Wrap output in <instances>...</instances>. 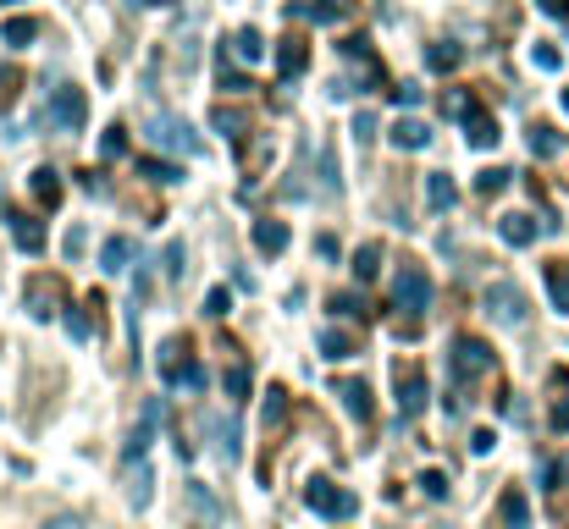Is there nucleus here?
I'll use <instances>...</instances> for the list:
<instances>
[{
	"label": "nucleus",
	"instance_id": "obj_44",
	"mask_svg": "<svg viewBox=\"0 0 569 529\" xmlns=\"http://www.w3.org/2000/svg\"><path fill=\"white\" fill-rule=\"evenodd\" d=\"M387 95H392V106H415V100H421V88H415V83H392Z\"/></svg>",
	"mask_w": 569,
	"mask_h": 529
},
{
	"label": "nucleus",
	"instance_id": "obj_50",
	"mask_svg": "<svg viewBox=\"0 0 569 529\" xmlns=\"http://www.w3.org/2000/svg\"><path fill=\"white\" fill-rule=\"evenodd\" d=\"M84 243H89V232H84V226H72V232H66V254H72V259L84 254Z\"/></svg>",
	"mask_w": 569,
	"mask_h": 529
},
{
	"label": "nucleus",
	"instance_id": "obj_4",
	"mask_svg": "<svg viewBox=\"0 0 569 529\" xmlns=\"http://www.w3.org/2000/svg\"><path fill=\"white\" fill-rule=\"evenodd\" d=\"M144 138L155 144V149H172V155H199L205 144L194 138V127L183 122V116H172V111H155L149 122H144Z\"/></svg>",
	"mask_w": 569,
	"mask_h": 529
},
{
	"label": "nucleus",
	"instance_id": "obj_22",
	"mask_svg": "<svg viewBox=\"0 0 569 529\" xmlns=\"http://www.w3.org/2000/svg\"><path fill=\"white\" fill-rule=\"evenodd\" d=\"M299 17H310V23H349V0H299V7H293Z\"/></svg>",
	"mask_w": 569,
	"mask_h": 529
},
{
	"label": "nucleus",
	"instance_id": "obj_28",
	"mask_svg": "<svg viewBox=\"0 0 569 529\" xmlns=\"http://www.w3.org/2000/svg\"><path fill=\"white\" fill-rule=\"evenodd\" d=\"M232 56L238 61H266V39H261V28H238V39H232Z\"/></svg>",
	"mask_w": 569,
	"mask_h": 529
},
{
	"label": "nucleus",
	"instance_id": "obj_5",
	"mask_svg": "<svg viewBox=\"0 0 569 529\" xmlns=\"http://www.w3.org/2000/svg\"><path fill=\"white\" fill-rule=\"evenodd\" d=\"M486 315H493L498 325H509V331H520L531 320V304H525V293L514 282H493L486 287Z\"/></svg>",
	"mask_w": 569,
	"mask_h": 529
},
{
	"label": "nucleus",
	"instance_id": "obj_47",
	"mask_svg": "<svg viewBox=\"0 0 569 529\" xmlns=\"http://www.w3.org/2000/svg\"><path fill=\"white\" fill-rule=\"evenodd\" d=\"M45 529H89L77 513H56V518H45Z\"/></svg>",
	"mask_w": 569,
	"mask_h": 529
},
{
	"label": "nucleus",
	"instance_id": "obj_45",
	"mask_svg": "<svg viewBox=\"0 0 569 529\" xmlns=\"http://www.w3.org/2000/svg\"><path fill=\"white\" fill-rule=\"evenodd\" d=\"M493 447H498V435H493V430H475V435H470V453H475V458H486Z\"/></svg>",
	"mask_w": 569,
	"mask_h": 529
},
{
	"label": "nucleus",
	"instance_id": "obj_18",
	"mask_svg": "<svg viewBox=\"0 0 569 529\" xmlns=\"http://www.w3.org/2000/svg\"><path fill=\"white\" fill-rule=\"evenodd\" d=\"M542 282H547V298L558 315H569V259H547L542 264Z\"/></svg>",
	"mask_w": 569,
	"mask_h": 529
},
{
	"label": "nucleus",
	"instance_id": "obj_3",
	"mask_svg": "<svg viewBox=\"0 0 569 529\" xmlns=\"http://www.w3.org/2000/svg\"><path fill=\"white\" fill-rule=\"evenodd\" d=\"M448 365H453V381H459V386H475V381H486V376L498 370L493 347H486L481 336H453V353H448Z\"/></svg>",
	"mask_w": 569,
	"mask_h": 529
},
{
	"label": "nucleus",
	"instance_id": "obj_34",
	"mask_svg": "<svg viewBox=\"0 0 569 529\" xmlns=\"http://www.w3.org/2000/svg\"><path fill=\"white\" fill-rule=\"evenodd\" d=\"M504 524H509V529H525V524H531V507H525L520 491H504Z\"/></svg>",
	"mask_w": 569,
	"mask_h": 529
},
{
	"label": "nucleus",
	"instance_id": "obj_14",
	"mask_svg": "<svg viewBox=\"0 0 569 529\" xmlns=\"http://www.w3.org/2000/svg\"><path fill=\"white\" fill-rule=\"evenodd\" d=\"M210 127H216L221 138L243 144V138L255 133V116H250V111H238V106H216V111H210Z\"/></svg>",
	"mask_w": 569,
	"mask_h": 529
},
{
	"label": "nucleus",
	"instance_id": "obj_13",
	"mask_svg": "<svg viewBox=\"0 0 569 529\" xmlns=\"http://www.w3.org/2000/svg\"><path fill=\"white\" fill-rule=\"evenodd\" d=\"M227 353H232V365L221 370V386H227V403L238 408V403H250V381H255V376H250V359H243L238 347H227Z\"/></svg>",
	"mask_w": 569,
	"mask_h": 529
},
{
	"label": "nucleus",
	"instance_id": "obj_30",
	"mask_svg": "<svg viewBox=\"0 0 569 529\" xmlns=\"http://www.w3.org/2000/svg\"><path fill=\"white\" fill-rule=\"evenodd\" d=\"M133 171H138V176H149V183H178V176H183L172 160H155V155H138V160H133Z\"/></svg>",
	"mask_w": 569,
	"mask_h": 529
},
{
	"label": "nucleus",
	"instance_id": "obj_8",
	"mask_svg": "<svg viewBox=\"0 0 569 529\" xmlns=\"http://www.w3.org/2000/svg\"><path fill=\"white\" fill-rule=\"evenodd\" d=\"M61 298H66L61 276H34V282H28V315H34V320H56V315H61Z\"/></svg>",
	"mask_w": 569,
	"mask_h": 529
},
{
	"label": "nucleus",
	"instance_id": "obj_40",
	"mask_svg": "<svg viewBox=\"0 0 569 529\" xmlns=\"http://www.w3.org/2000/svg\"><path fill=\"white\" fill-rule=\"evenodd\" d=\"M183 259H189V254H183V243H167V264H160V271H167V276L178 282V276L189 271V264H183Z\"/></svg>",
	"mask_w": 569,
	"mask_h": 529
},
{
	"label": "nucleus",
	"instance_id": "obj_39",
	"mask_svg": "<svg viewBox=\"0 0 569 529\" xmlns=\"http://www.w3.org/2000/svg\"><path fill=\"white\" fill-rule=\"evenodd\" d=\"M421 491H426L432 502H443V496H448V475H443V469H426V475H421Z\"/></svg>",
	"mask_w": 569,
	"mask_h": 529
},
{
	"label": "nucleus",
	"instance_id": "obj_38",
	"mask_svg": "<svg viewBox=\"0 0 569 529\" xmlns=\"http://www.w3.org/2000/svg\"><path fill=\"white\" fill-rule=\"evenodd\" d=\"M531 61H536L542 72H558V66H564V50H553V45H531Z\"/></svg>",
	"mask_w": 569,
	"mask_h": 529
},
{
	"label": "nucleus",
	"instance_id": "obj_29",
	"mask_svg": "<svg viewBox=\"0 0 569 529\" xmlns=\"http://www.w3.org/2000/svg\"><path fill=\"white\" fill-rule=\"evenodd\" d=\"M261 425H266V435H277V430L288 425V392H282V386L266 392V414H261Z\"/></svg>",
	"mask_w": 569,
	"mask_h": 529
},
{
	"label": "nucleus",
	"instance_id": "obj_42",
	"mask_svg": "<svg viewBox=\"0 0 569 529\" xmlns=\"http://www.w3.org/2000/svg\"><path fill=\"white\" fill-rule=\"evenodd\" d=\"M327 304H332V315H365V298H354V293H332Z\"/></svg>",
	"mask_w": 569,
	"mask_h": 529
},
{
	"label": "nucleus",
	"instance_id": "obj_55",
	"mask_svg": "<svg viewBox=\"0 0 569 529\" xmlns=\"http://www.w3.org/2000/svg\"><path fill=\"white\" fill-rule=\"evenodd\" d=\"M0 7H7V0H0Z\"/></svg>",
	"mask_w": 569,
	"mask_h": 529
},
{
	"label": "nucleus",
	"instance_id": "obj_2",
	"mask_svg": "<svg viewBox=\"0 0 569 529\" xmlns=\"http://www.w3.org/2000/svg\"><path fill=\"white\" fill-rule=\"evenodd\" d=\"M392 304L410 315V320H421V315L432 309V276H426L421 259H403V264H398V276H392Z\"/></svg>",
	"mask_w": 569,
	"mask_h": 529
},
{
	"label": "nucleus",
	"instance_id": "obj_12",
	"mask_svg": "<svg viewBox=\"0 0 569 529\" xmlns=\"http://www.w3.org/2000/svg\"><path fill=\"white\" fill-rule=\"evenodd\" d=\"M7 232H12V243H17L23 254H39V248H45V226H39V216H28V210H7Z\"/></svg>",
	"mask_w": 569,
	"mask_h": 529
},
{
	"label": "nucleus",
	"instance_id": "obj_33",
	"mask_svg": "<svg viewBox=\"0 0 569 529\" xmlns=\"http://www.w3.org/2000/svg\"><path fill=\"white\" fill-rule=\"evenodd\" d=\"M376 271H382V243H365V248L354 254V276H360V282H376Z\"/></svg>",
	"mask_w": 569,
	"mask_h": 529
},
{
	"label": "nucleus",
	"instance_id": "obj_19",
	"mask_svg": "<svg viewBox=\"0 0 569 529\" xmlns=\"http://www.w3.org/2000/svg\"><path fill=\"white\" fill-rule=\"evenodd\" d=\"M133 254H138V248H133V237H122V232H117V237H106V248H100V271H106V276H122L128 264H133Z\"/></svg>",
	"mask_w": 569,
	"mask_h": 529
},
{
	"label": "nucleus",
	"instance_id": "obj_26",
	"mask_svg": "<svg viewBox=\"0 0 569 529\" xmlns=\"http://www.w3.org/2000/svg\"><path fill=\"white\" fill-rule=\"evenodd\" d=\"M320 353H327V359H354V353H360V336L354 331H320Z\"/></svg>",
	"mask_w": 569,
	"mask_h": 529
},
{
	"label": "nucleus",
	"instance_id": "obj_27",
	"mask_svg": "<svg viewBox=\"0 0 569 529\" xmlns=\"http://www.w3.org/2000/svg\"><path fill=\"white\" fill-rule=\"evenodd\" d=\"M0 39H7L12 50L34 45V39H39V17H7V28H0Z\"/></svg>",
	"mask_w": 569,
	"mask_h": 529
},
{
	"label": "nucleus",
	"instance_id": "obj_11",
	"mask_svg": "<svg viewBox=\"0 0 569 529\" xmlns=\"http://www.w3.org/2000/svg\"><path fill=\"white\" fill-rule=\"evenodd\" d=\"M387 144H392V149H410V155H415V149H432V127H426L421 116H398V122L387 127Z\"/></svg>",
	"mask_w": 569,
	"mask_h": 529
},
{
	"label": "nucleus",
	"instance_id": "obj_49",
	"mask_svg": "<svg viewBox=\"0 0 569 529\" xmlns=\"http://www.w3.org/2000/svg\"><path fill=\"white\" fill-rule=\"evenodd\" d=\"M178 386H189V392H199V386H205V365L194 359V365L183 370V381H178Z\"/></svg>",
	"mask_w": 569,
	"mask_h": 529
},
{
	"label": "nucleus",
	"instance_id": "obj_37",
	"mask_svg": "<svg viewBox=\"0 0 569 529\" xmlns=\"http://www.w3.org/2000/svg\"><path fill=\"white\" fill-rule=\"evenodd\" d=\"M426 61H432V72H453L459 66V45H432Z\"/></svg>",
	"mask_w": 569,
	"mask_h": 529
},
{
	"label": "nucleus",
	"instance_id": "obj_9",
	"mask_svg": "<svg viewBox=\"0 0 569 529\" xmlns=\"http://www.w3.org/2000/svg\"><path fill=\"white\" fill-rule=\"evenodd\" d=\"M547 425L558 435H569V370L564 365L547 370Z\"/></svg>",
	"mask_w": 569,
	"mask_h": 529
},
{
	"label": "nucleus",
	"instance_id": "obj_10",
	"mask_svg": "<svg viewBox=\"0 0 569 529\" xmlns=\"http://www.w3.org/2000/svg\"><path fill=\"white\" fill-rule=\"evenodd\" d=\"M155 425H160V397H149V403H144V419H138V425H133V435H128V447H122V458H128V464H138V458L149 453Z\"/></svg>",
	"mask_w": 569,
	"mask_h": 529
},
{
	"label": "nucleus",
	"instance_id": "obj_1",
	"mask_svg": "<svg viewBox=\"0 0 569 529\" xmlns=\"http://www.w3.org/2000/svg\"><path fill=\"white\" fill-rule=\"evenodd\" d=\"M304 507L320 513V518H332V524H343V518L360 513V496H354L349 485L327 480V475H310V480H304Z\"/></svg>",
	"mask_w": 569,
	"mask_h": 529
},
{
	"label": "nucleus",
	"instance_id": "obj_32",
	"mask_svg": "<svg viewBox=\"0 0 569 529\" xmlns=\"http://www.w3.org/2000/svg\"><path fill=\"white\" fill-rule=\"evenodd\" d=\"M189 502L199 507V524H205V529H216V524H221V507H216L210 485H199V480H194V485H189Z\"/></svg>",
	"mask_w": 569,
	"mask_h": 529
},
{
	"label": "nucleus",
	"instance_id": "obj_36",
	"mask_svg": "<svg viewBox=\"0 0 569 529\" xmlns=\"http://www.w3.org/2000/svg\"><path fill=\"white\" fill-rule=\"evenodd\" d=\"M61 320H66V331H72L77 342H89V336H95V320H89L84 309H61Z\"/></svg>",
	"mask_w": 569,
	"mask_h": 529
},
{
	"label": "nucleus",
	"instance_id": "obj_41",
	"mask_svg": "<svg viewBox=\"0 0 569 529\" xmlns=\"http://www.w3.org/2000/svg\"><path fill=\"white\" fill-rule=\"evenodd\" d=\"M227 309H232V293H227V287H210V298H205V315H210V320H221Z\"/></svg>",
	"mask_w": 569,
	"mask_h": 529
},
{
	"label": "nucleus",
	"instance_id": "obj_54",
	"mask_svg": "<svg viewBox=\"0 0 569 529\" xmlns=\"http://www.w3.org/2000/svg\"><path fill=\"white\" fill-rule=\"evenodd\" d=\"M149 7H167V0H149Z\"/></svg>",
	"mask_w": 569,
	"mask_h": 529
},
{
	"label": "nucleus",
	"instance_id": "obj_35",
	"mask_svg": "<svg viewBox=\"0 0 569 529\" xmlns=\"http://www.w3.org/2000/svg\"><path fill=\"white\" fill-rule=\"evenodd\" d=\"M509 176H514V171H504V165H486V171L475 176V194H504V188H509Z\"/></svg>",
	"mask_w": 569,
	"mask_h": 529
},
{
	"label": "nucleus",
	"instance_id": "obj_16",
	"mask_svg": "<svg viewBox=\"0 0 569 529\" xmlns=\"http://www.w3.org/2000/svg\"><path fill=\"white\" fill-rule=\"evenodd\" d=\"M28 188H34V205H39V210H56V205L66 199V183H61V171H50V165H39V171L28 176Z\"/></svg>",
	"mask_w": 569,
	"mask_h": 529
},
{
	"label": "nucleus",
	"instance_id": "obj_23",
	"mask_svg": "<svg viewBox=\"0 0 569 529\" xmlns=\"http://www.w3.org/2000/svg\"><path fill=\"white\" fill-rule=\"evenodd\" d=\"M453 199H459V188H453V176H448V171H426V205H432V216H443V210H453Z\"/></svg>",
	"mask_w": 569,
	"mask_h": 529
},
{
	"label": "nucleus",
	"instance_id": "obj_24",
	"mask_svg": "<svg viewBox=\"0 0 569 529\" xmlns=\"http://www.w3.org/2000/svg\"><path fill=\"white\" fill-rule=\"evenodd\" d=\"M464 133H470V144H475V149H493V144L504 138V133H498V116H486L481 106L464 116Z\"/></svg>",
	"mask_w": 569,
	"mask_h": 529
},
{
	"label": "nucleus",
	"instance_id": "obj_20",
	"mask_svg": "<svg viewBox=\"0 0 569 529\" xmlns=\"http://www.w3.org/2000/svg\"><path fill=\"white\" fill-rule=\"evenodd\" d=\"M536 232H542V226H536L531 216H520V210H509V216L498 221V237H504L509 248H531V243H536Z\"/></svg>",
	"mask_w": 569,
	"mask_h": 529
},
{
	"label": "nucleus",
	"instance_id": "obj_53",
	"mask_svg": "<svg viewBox=\"0 0 569 529\" xmlns=\"http://www.w3.org/2000/svg\"><path fill=\"white\" fill-rule=\"evenodd\" d=\"M564 111H569V88H564Z\"/></svg>",
	"mask_w": 569,
	"mask_h": 529
},
{
	"label": "nucleus",
	"instance_id": "obj_52",
	"mask_svg": "<svg viewBox=\"0 0 569 529\" xmlns=\"http://www.w3.org/2000/svg\"><path fill=\"white\" fill-rule=\"evenodd\" d=\"M122 149H128V127H111L106 133V155H122Z\"/></svg>",
	"mask_w": 569,
	"mask_h": 529
},
{
	"label": "nucleus",
	"instance_id": "obj_43",
	"mask_svg": "<svg viewBox=\"0 0 569 529\" xmlns=\"http://www.w3.org/2000/svg\"><path fill=\"white\" fill-rule=\"evenodd\" d=\"M84 309H89V320H95V336H100V331H106V309H111V304H106V293H89V304H84Z\"/></svg>",
	"mask_w": 569,
	"mask_h": 529
},
{
	"label": "nucleus",
	"instance_id": "obj_21",
	"mask_svg": "<svg viewBox=\"0 0 569 529\" xmlns=\"http://www.w3.org/2000/svg\"><path fill=\"white\" fill-rule=\"evenodd\" d=\"M255 248L266 254V259H277L282 248H288V221H277V216H266V221H255Z\"/></svg>",
	"mask_w": 569,
	"mask_h": 529
},
{
	"label": "nucleus",
	"instance_id": "obj_6",
	"mask_svg": "<svg viewBox=\"0 0 569 529\" xmlns=\"http://www.w3.org/2000/svg\"><path fill=\"white\" fill-rule=\"evenodd\" d=\"M50 127H61V133H84V122H89V95H84V88H56V95H50Z\"/></svg>",
	"mask_w": 569,
	"mask_h": 529
},
{
	"label": "nucleus",
	"instance_id": "obj_15",
	"mask_svg": "<svg viewBox=\"0 0 569 529\" xmlns=\"http://www.w3.org/2000/svg\"><path fill=\"white\" fill-rule=\"evenodd\" d=\"M194 365V353H189V336H167L160 342V376H167L172 386L183 381V370Z\"/></svg>",
	"mask_w": 569,
	"mask_h": 529
},
{
	"label": "nucleus",
	"instance_id": "obj_51",
	"mask_svg": "<svg viewBox=\"0 0 569 529\" xmlns=\"http://www.w3.org/2000/svg\"><path fill=\"white\" fill-rule=\"evenodd\" d=\"M315 254H320V259H338V237L320 232V237H315Z\"/></svg>",
	"mask_w": 569,
	"mask_h": 529
},
{
	"label": "nucleus",
	"instance_id": "obj_7",
	"mask_svg": "<svg viewBox=\"0 0 569 529\" xmlns=\"http://www.w3.org/2000/svg\"><path fill=\"white\" fill-rule=\"evenodd\" d=\"M392 386H398V414L403 419H421V408H426V376H421V365H398Z\"/></svg>",
	"mask_w": 569,
	"mask_h": 529
},
{
	"label": "nucleus",
	"instance_id": "obj_25",
	"mask_svg": "<svg viewBox=\"0 0 569 529\" xmlns=\"http://www.w3.org/2000/svg\"><path fill=\"white\" fill-rule=\"evenodd\" d=\"M338 397H343V408H349L354 419H371V408H376L365 381H338Z\"/></svg>",
	"mask_w": 569,
	"mask_h": 529
},
{
	"label": "nucleus",
	"instance_id": "obj_48",
	"mask_svg": "<svg viewBox=\"0 0 569 529\" xmlns=\"http://www.w3.org/2000/svg\"><path fill=\"white\" fill-rule=\"evenodd\" d=\"M536 7H542L553 23H569V0H536Z\"/></svg>",
	"mask_w": 569,
	"mask_h": 529
},
{
	"label": "nucleus",
	"instance_id": "obj_31",
	"mask_svg": "<svg viewBox=\"0 0 569 529\" xmlns=\"http://www.w3.org/2000/svg\"><path fill=\"white\" fill-rule=\"evenodd\" d=\"M149 496H155V475H149V464L138 458V475L128 480V502H133L138 513H144V507H149Z\"/></svg>",
	"mask_w": 569,
	"mask_h": 529
},
{
	"label": "nucleus",
	"instance_id": "obj_46",
	"mask_svg": "<svg viewBox=\"0 0 569 529\" xmlns=\"http://www.w3.org/2000/svg\"><path fill=\"white\" fill-rule=\"evenodd\" d=\"M354 138H360V144H371V138H376V116H371V111H360V116H354Z\"/></svg>",
	"mask_w": 569,
	"mask_h": 529
},
{
	"label": "nucleus",
	"instance_id": "obj_17",
	"mask_svg": "<svg viewBox=\"0 0 569 529\" xmlns=\"http://www.w3.org/2000/svg\"><path fill=\"white\" fill-rule=\"evenodd\" d=\"M304 66H310V39H304V34L277 39V72H282V77H299Z\"/></svg>",
	"mask_w": 569,
	"mask_h": 529
}]
</instances>
